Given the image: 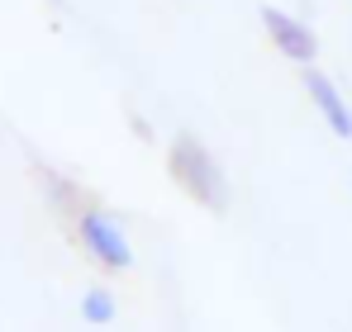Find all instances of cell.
<instances>
[{"label": "cell", "instance_id": "277c9868", "mask_svg": "<svg viewBox=\"0 0 352 332\" xmlns=\"http://www.w3.org/2000/svg\"><path fill=\"white\" fill-rule=\"evenodd\" d=\"M300 86L309 91V100H314V110L324 114V123H329L338 138H352V110H348V100H343V91L333 86V76H324V71L309 62L305 76H300Z\"/></svg>", "mask_w": 352, "mask_h": 332}, {"label": "cell", "instance_id": "5b68a950", "mask_svg": "<svg viewBox=\"0 0 352 332\" xmlns=\"http://www.w3.org/2000/svg\"><path fill=\"white\" fill-rule=\"evenodd\" d=\"M34 176H38V185H43L48 204L58 209L62 219H72V223H76L81 214H86V209H96V195H91V190H81L76 180H67V176H58V171H48V166H38Z\"/></svg>", "mask_w": 352, "mask_h": 332}, {"label": "cell", "instance_id": "3957f363", "mask_svg": "<svg viewBox=\"0 0 352 332\" xmlns=\"http://www.w3.org/2000/svg\"><path fill=\"white\" fill-rule=\"evenodd\" d=\"M262 29H267V38H272V48L281 57H291L300 67H309L314 53H319V38H314V29L305 24V19H295L286 10H276V5H262Z\"/></svg>", "mask_w": 352, "mask_h": 332}, {"label": "cell", "instance_id": "8992f818", "mask_svg": "<svg viewBox=\"0 0 352 332\" xmlns=\"http://www.w3.org/2000/svg\"><path fill=\"white\" fill-rule=\"evenodd\" d=\"M81 318H86V323H96V328H105V323L115 318V294H110V289H100V285H96V289H86V294H81Z\"/></svg>", "mask_w": 352, "mask_h": 332}, {"label": "cell", "instance_id": "7a4b0ae2", "mask_svg": "<svg viewBox=\"0 0 352 332\" xmlns=\"http://www.w3.org/2000/svg\"><path fill=\"white\" fill-rule=\"evenodd\" d=\"M72 228H76L81 252H86L100 271H129V266H133V247H129L124 228H119L105 209H86Z\"/></svg>", "mask_w": 352, "mask_h": 332}, {"label": "cell", "instance_id": "6da1fadb", "mask_svg": "<svg viewBox=\"0 0 352 332\" xmlns=\"http://www.w3.org/2000/svg\"><path fill=\"white\" fill-rule=\"evenodd\" d=\"M167 176L176 180V190L186 200H195L200 209H210V214L229 209V176H224V166L214 162V152L195 133H176L167 143Z\"/></svg>", "mask_w": 352, "mask_h": 332}, {"label": "cell", "instance_id": "52a82bcc", "mask_svg": "<svg viewBox=\"0 0 352 332\" xmlns=\"http://www.w3.org/2000/svg\"><path fill=\"white\" fill-rule=\"evenodd\" d=\"M48 5H58V10H62V5H67V0H48Z\"/></svg>", "mask_w": 352, "mask_h": 332}]
</instances>
